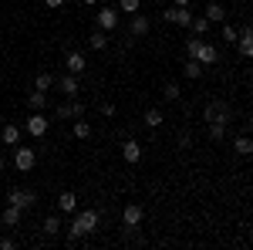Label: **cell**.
<instances>
[{
    "label": "cell",
    "instance_id": "cell-1",
    "mask_svg": "<svg viewBox=\"0 0 253 250\" xmlns=\"http://www.w3.org/2000/svg\"><path fill=\"white\" fill-rule=\"evenodd\" d=\"M95 230H98V210H78L71 227H68V240L75 244V240H81V237H88Z\"/></svg>",
    "mask_w": 253,
    "mask_h": 250
},
{
    "label": "cell",
    "instance_id": "cell-2",
    "mask_svg": "<svg viewBox=\"0 0 253 250\" xmlns=\"http://www.w3.org/2000/svg\"><path fill=\"white\" fill-rule=\"evenodd\" d=\"M34 162H38V155H34L31 146H14V166H17V173H31Z\"/></svg>",
    "mask_w": 253,
    "mask_h": 250
},
{
    "label": "cell",
    "instance_id": "cell-3",
    "mask_svg": "<svg viewBox=\"0 0 253 250\" xmlns=\"http://www.w3.org/2000/svg\"><path fill=\"white\" fill-rule=\"evenodd\" d=\"M7 203H10V206H17V210H31V206H34V203H38V193L34 190H10L7 193Z\"/></svg>",
    "mask_w": 253,
    "mask_h": 250
},
{
    "label": "cell",
    "instance_id": "cell-4",
    "mask_svg": "<svg viewBox=\"0 0 253 250\" xmlns=\"http://www.w3.org/2000/svg\"><path fill=\"white\" fill-rule=\"evenodd\" d=\"M230 118H233V112H230L226 101H210V105H206V122H219V125H226Z\"/></svg>",
    "mask_w": 253,
    "mask_h": 250
},
{
    "label": "cell",
    "instance_id": "cell-5",
    "mask_svg": "<svg viewBox=\"0 0 253 250\" xmlns=\"http://www.w3.org/2000/svg\"><path fill=\"white\" fill-rule=\"evenodd\" d=\"M54 118H84V105H81L78 98H71L68 105H58L54 108Z\"/></svg>",
    "mask_w": 253,
    "mask_h": 250
},
{
    "label": "cell",
    "instance_id": "cell-6",
    "mask_svg": "<svg viewBox=\"0 0 253 250\" xmlns=\"http://www.w3.org/2000/svg\"><path fill=\"white\" fill-rule=\"evenodd\" d=\"M142 216H145V213H142V206H138V203H128V206L122 210V223H125L128 230H138V223H142Z\"/></svg>",
    "mask_w": 253,
    "mask_h": 250
},
{
    "label": "cell",
    "instance_id": "cell-7",
    "mask_svg": "<svg viewBox=\"0 0 253 250\" xmlns=\"http://www.w3.org/2000/svg\"><path fill=\"white\" fill-rule=\"evenodd\" d=\"M98 27L108 31V34L118 27V10H115V7H101V10H98Z\"/></svg>",
    "mask_w": 253,
    "mask_h": 250
},
{
    "label": "cell",
    "instance_id": "cell-8",
    "mask_svg": "<svg viewBox=\"0 0 253 250\" xmlns=\"http://www.w3.org/2000/svg\"><path fill=\"white\" fill-rule=\"evenodd\" d=\"M196 61L206 68V64H216L219 61V51H216V44H210V41H203L199 44V51H196Z\"/></svg>",
    "mask_w": 253,
    "mask_h": 250
},
{
    "label": "cell",
    "instance_id": "cell-9",
    "mask_svg": "<svg viewBox=\"0 0 253 250\" xmlns=\"http://www.w3.org/2000/svg\"><path fill=\"white\" fill-rule=\"evenodd\" d=\"M54 85H58L61 88V95L64 98H78V75H64V78H58V81H54Z\"/></svg>",
    "mask_w": 253,
    "mask_h": 250
},
{
    "label": "cell",
    "instance_id": "cell-10",
    "mask_svg": "<svg viewBox=\"0 0 253 250\" xmlns=\"http://www.w3.org/2000/svg\"><path fill=\"white\" fill-rule=\"evenodd\" d=\"M64 68H68V75H84V68H88V61L81 51H71L68 58H64Z\"/></svg>",
    "mask_w": 253,
    "mask_h": 250
},
{
    "label": "cell",
    "instance_id": "cell-11",
    "mask_svg": "<svg viewBox=\"0 0 253 250\" xmlns=\"http://www.w3.org/2000/svg\"><path fill=\"white\" fill-rule=\"evenodd\" d=\"M236 48H240V58H253V27H243V31H240Z\"/></svg>",
    "mask_w": 253,
    "mask_h": 250
},
{
    "label": "cell",
    "instance_id": "cell-12",
    "mask_svg": "<svg viewBox=\"0 0 253 250\" xmlns=\"http://www.w3.org/2000/svg\"><path fill=\"white\" fill-rule=\"evenodd\" d=\"M27 135H34V139L47 135V118L41 115V112H34V115L27 118Z\"/></svg>",
    "mask_w": 253,
    "mask_h": 250
},
{
    "label": "cell",
    "instance_id": "cell-13",
    "mask_svg": "<svg viewBox=\"0 0 253 250\" xmlns=\"http://www.w3.org/2000/svg\"><path fill=\"white\" fill-rule=\"evenodd\" d=\"M122 159H125L128 166H135L138 159H142V146H138L135 139H128V142H122Z\"/></svg>",
    "mask_w": 253,
    "mask_h": 250
},
{
    "label": "cell",
    "instance_id": "cell-14",
    "mask_svg": "<svg viewBox=\"0 0 253 250\" xmlns=\"http://www.w3.org/2000/svg\"><path fill=\"white\" fill-rule=\"evenodd\" d=\"M58 210L61 213H78V196H75L71 190H64L58 196Z\"/></svg>",
    "mask_w": 253,
    "mask_h": 250
},
{
    "label": "cell",
    "instance_id": "cell-15",
    "mask_svg": "<svg viewBox=\"0 0 253 250\" xmlns=\"http://www.w3.org/2000/svg\"><path fill=\"white\" fill-rule=\"evenodd\" d=\"M128 34H132V38H145V34H149V17H142V14H132Z\"/></svg>",
    "mask_w": 253,
    "mask_h": 250
},
{
    "label": "cell",
    "instance_id": "cell-16",
    "mask_svg": "<svg viewBox=\"0 0 253 250\" xmlns=\"http://www.w3.org/2000/svg\"><path fill=\"white\" fill-rule=\"evenodd\" d=\"M203 17L210 20V24H223V20H226V7H223V3H206V14H203Z\"/></svg>",
    "mask_w": 253,
    "mask_h": 250
},
{
    "label": "cell",
    "instance_id": "cell-17",
    "mask_svg": "<svg viewBox=\"0 0 253 250\" xmlns=\"http://www.w3.org/2000/svg\"><path fill=\"white\" fill-rule=\"evenodd\" d=\"M20 216H24V210L10 206V203H7V206L0 210V220H3V227H17V223H20Z\"/></svg>",
    "mask_w": 253,
    "mask_h": 250
},
{
    "label": "cell",
    "instance_id": "cell-18",
    "mask_svg": "<svg viewBox=\"0 0 253 250\" xmlns=\"http://www.w3.org/2000/svg\"><path fill=\"white\" fill-rule=\"evenodd\" d=\"M233 152L236 155H253V135H236L233 139Z\"/></svg>",
    "mask_w": 253,
    "mask_h": 250
},
{
    "label": "cell",
    "instance_id": "cell-19",
    "mask_svg": "<svg viewBox=\"0 0 253 250\" xmlns=\"http://www.w3.org/2000/svg\"><path fill=\"white\" fill-rule=\"evenodd\" d=\"M0 142L3 146H20V129L17 125H3L0 129Z\"/></svg>",
    "mask_w": 253,
    "mask_h": 250
},
{
    "label": "cell",
    "instance_id": "cell-20",
    "mask_svg": "<svg viewBox=\"0 0 253 250\" xmlns=\"http://www.w3.org/2000/svg\"><path fill=\"white\" fill-rule=\"evenodd\" d=\"M27 105H31L34 112H44V108H47V92H38V88L27 92Z\"/></svg>",
    "mask_w": 253,
    "mask_h": 250
},
{
    "label": "cell",
    "instance_id": "cell-21",
    "mask_svg": "<svg viewBox=\"0 0 253 250\" xmlns=\"http://www.w3.org/2000/svg\"><path fill=\"white\" fill-rule=\"evenodd\" d=\"M71 132H75V139H78V142H88V139H91V125H88V118H75Z\"/></svg>",
    "mask_w": 253,
    "mask_h": 250
},
{
    "label": "cell",
    "instance_id": "cell-22",
    "mask_svg": "<svg viewBox=\"0 0 253 250\" xmlns=\"http://www.w3.org/2000/svg\"><path fill=\"white\" fill-rule=\"evenodd\" d=\"M88 44H91L95 51H105V48H108V31H101V27H95V31L88 34Z\"/></svg>",
    "mask_w": 253,
    "mask_h": 250
},
{
    "label": "cell",
    "instance_id": "cell-23",
    "mask_svg": "<svg viewBox=\"0 0 253 250\" xmlns=\"http://www.w3.org/2000/svg\"><path fill=\"white\" fill-rule=\"evenodd\" d=\"M54 81H58V78L51 75V71H41V75L34 78V88H38V92H51V88H54Z\"/></svg>",
    "mask_w": 253,
    "mask_h": 250
},
{
    "label": "cell",
    "instance_id": "cell-24",
    "mask_svg": "<svg viewBox=\"0 0 253 250\" xmlns=\"http://www.w3.org/2000/svg\"><path fill=\"white\" fill-rule=\"evenodd\" d=\"M61 227H64V223H61V216H58V213H51V216L44 220V227H41V230L47 233V237H58V233H61Z\"/></svg>",
    "mask_w": 253,
    "mask_h": 250
},
{
    "label": "cell",
    "instance_id": "cell-25",
    "mask_svg": "<svg viewBox=\"0 0 253 250\" xmlns=\"http://www.w3.org/2000/svg\"><path fill=\"white\" fill-rule=\"evenodd\" d=\"M172 24H179V27H189V24H193V10H189V7H175Z\"/></svg>",
    "mask_w": 253,
    "mask_h": 250
},
{
    "label": "cell",
    "instance_id": "cell-26",
    "mask_svg": "<svg viewBox=\"0 0 253 250\" xmlns=\"http://www.w3.org/2000/svg\"><path fill=\"white\" fill-rule=\"evenodd\" d=\"M179 95H182V88H179L175 81H166V85H162V98H166V101H179Z\"/></svg>",
    "mask_w": 253,
    "mask_h": 250
},
{
    "label": "cell",
    "instance_id": "cell-27",
    "mask_svg": "<svg viewBox=\"0 0 253 250\" xmlns=\"http://www.w3.org/2000/svg\"><path fill=\"white\" fill-rule=\"evenodd\" d=\"M162 112H159V108H149V112H145V115H142V122H145V125H149V129H159V125H162Z\"/></svg>",
    "mask_w": 253,
    "mask_h": 250
},
{
    "label": "cell",
    "instance_id": "cell-28",
    "mask_svg": "<svg viewBox=\"0 0 253 250\" xmlns=\"http://www.w3.org/2000/svg\"><path fill=\"white\" fill-rule=\"evenodd\" d=\"M189 27H193V34H196V38H203V34H206V31H210L213 24H210L206 17H193V24H189Z\"/></svg>",
    "mask_w": 253,
    "mask_h": 250
},
{
    "label": "cell",
    "instance_id": "cell-29",
    "mask_svg": "<svg viewBox=\"0 0 253 250\" xmlns=\"http://www.w3.org/2000/svg\"><path fill=\"white\" fill-rule=\"evenodd\" d=\"M219 38L226 41V44H236V38H240V31H236L233 24H223V27H219Z\"/></svg>",
    "mask_w": 253,
    "mask_h": 250
},
{
    "label": "cell",
    "instance_id": "cell-30",
    "mask_svg": "<svg viewBox=\"0 0 253 250\" xmlns=\"http://www.w3.org/2000/svg\"><path fill=\"white\" fill-rule=\"evenodd\" d=\"M210 139H213V142H223V139H226V125H219V122H210Z\"/></svg>",
    "mask_w": 253,
    "mask_h": 250
},
{
    "label": "cell",
    "instance_id": "cell-31",
    "mask_svg": "<svg viewBox=\"0 0 253 250\" xmlns=\"http://www.w3.org/2000/svg\"><path fill=\"white\" fill-rule=\"evenodd\" d=\"M118 10H125V14H138V10H142V0H118Z\"/></svg>",
    "mask_w": 253,
    "mask_h": 250
},
{
    "label": "cell",
    "instance_id": "cell-32",
    "mask_svg": "<svg viewBox=\"0 0 253 250\" xmlns=\"http://www.w3.org/2000/svg\"><path fill=\"white\" fill-rule=\"evenodd\" d=\"M199 75H203V64H199L196 58H189L186 61V78H199Z\"/></svg>",
    "mask_w": 253,
    "mask_h": 250
},
{
    "label": "cell",
    "instance_id": "cell-33",
    "mask_svg": "<svg viewBox=\"0 0 253 250\" xmlns=\"http://www.w3.org/2000/svg\"><path fill=\"white\" fill-rule=\"evenodd\" d=\"M199 44H203V38H189V41H186V58H196Z\"/></svg>",
    "mask_w": 253,
    "mask_h": 250
},
{
    "label": "cell",
    "instance_id": "cell-34",
    "mask_svg": "<svg viewBox=\"0 0 253 250\" xmlns=\"http://www.w3.org/2000/svg\"><path fill=\"white\" fill-rule=\"evenodd\" d=\"M14 247H17L14 237H0V250H14Z\"/></svg>",
    "mask_w": 253,
    "mask_h": 250
},
{
    "label": "cell",
    "instance_id": "cell-35",
    "mask_svg": "<svg viewBox=\"0 0 253 250\" xmlns=\"http://www.w3.org/2000/svg\"><path fill=\"white\" fill-rule=\"evenodd\" d=\"M101 115H105V118H115V105H112V101H105V105H101Z\"/></svg>",
    "mask_w": 253,
    "mask_h": 250
},
{
    "label": "cell",
    "instance_id": "cell-36",
    "mask_svg": "<svg viewBox=\"0 0 253 250\" xmlns=\"http://www.w3.org/2000/svg\"><path fill=\"white\" fill-rule=\"evenodd\" d=\"M189 146H193V139H189V135L182 132V135H179V149H189Z\"/></svg>",
    "mask_w": 253,
    "mask_h": 250
},
{
    "label": "cell",
    "instance_id": "cell-37",
    "mask_svg": "<svg viewBox=\"0 0 253 250\" xmlns=\"http://www.w3.org/2000/svg\"><path fill=\"white\" fill-rule=\"evenodd\" d=\"M44 3H47L51 10H61V7H64V0H44Z\"/></svg>",
    "mask_w": 253,
    "mask_h": 250
},
{
    "label": "cell",
    "instance_id": "cell-38",
    "mask_svg": "<svg viewBox=\"0 0 253 250\" xmlns=\"http://www.w3.org/2000/svg\"><path fill=\"white\" fill-rule=\"evenodd\" d=\"M175 7H189V3H193V0H172Z\"/></svg>",
    "mask_w": 253,
    "mask_h": 250
},
{
    "label": "cell",
    "instance_id": "cell-39",
    "mask_svg": "<svg viewBox=\"0 0 253 250\" xmlns=\"http://www.w3.org/2000/svg\"><path fill=\"white\" fill-rule=\"evenodd\" d=\"M3 169H7V159H3V155H0V173H3Z\"/></svg>",
    "mask_w": 253,
    "mask_h": 250
},
{
    "label": "cell",
    "instance_id": "cell-40",
    "mask_svg": "<svg viewBox=\"0 0 253 250\" xmlns=\"http://www.w3.org/2000/svg\"><path fill=\"white\" fill-rule=\"evenodd\" d=\"M81 3H84V7H95V3H98V0H81Z\"/></svg>",
    "mask_w": 253,
    "mask_h": 250
},
{
    "label": "cell",
    "instance_id": "cell-41",
    "mask_svg": "<svg viewBox=\"0 0 253 250\" xmlns=\"http://www.w3.org/2000/svg\"><path fill=\"white\" fill-rule=\"evenodd\" d=\"M0 230H3V220H0Z\"/></svg>",
    "mask_w": 253,
    "mask_h": 250
},
{
    "label": "cell",
    "instance_id": "cell-42",
    "mask_svg": "<svg viewBox=\"0 0 253 250\" xmlns=\"http://www.w3.org/2000/svg\"><path fill=\"white\" fill-rule=\"evenodd\" d=\"M233 3H243V0H233Z\"/></svg>",
    "mask_w": 253,
    "mask_h": 250
},
{
    "label": "cell",
    "instance_id": "cell-43",
    "mask_svg": "<svg viewBox=\"0 0 253 250\" xmlns=\"http://www.w3.org/2000/svg\"><path fill=\"white\" fill-rule=\"evenodd\" d=\"M142 3H149V0H142Z\"/></svg>",
    "mask_w": 253,
    "mask_h": 250
}]
</instances>
